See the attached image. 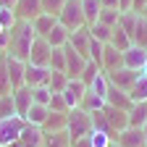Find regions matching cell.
Masks as SVG:
<instances>
[{
	"instance_id": "681fc988",
	"label": "cell",
	"mask_w": 147,
	"mask_h": 147,
	"mask_svg": "<svg viewBox=\"0 0 147 147\" xmlns=\"http://www.w3.org/2000/svg\"><path fill=\"white\" fill-rule=\"evenodd\" d=\"M142 134H144V142H147V123L142 126Z\"/></svg>"
},
{
	"instance_id": "8fae6325",
	"label": "cell",
	"mask_w": 147,
	"mask_h": 147,
	"mask_svg": "<svg viewBox=\"0 0 147 147\" xmlns=\"http://www.w3.org/2000/svg\"><path fill=\"white\" fill-rule=\"evenodd\" d=\"M108 79H110V84L113 87H118V89H131L134 87V82L139 79V71H131V68H118V71H113V74H108Z\"/></svg>"
},
{
	"instance_id": "ba28073f",
	"label": "cell",
	"mask_w": 147,
	"mask_h": 147,
	"mask_svg": "<svg viewBox=\"0 0 147 147\" xmlns=\"http://www.w3.org/2000/svg\"><path fill=\"white\" fill-rule=\"evenodd\" d=\"M63 50H66V76H68V79H79L82 71H84V66H87V58H84V55H79L68 42H66Z\"/></svg>"
},
{
	"instance_id": "83f0119b",
	"label": "cell",
	"mask_w": 147,
	"mask_h": 147,
	"mask_svg": "<svg viewBox=\"0 0 147 147\" xmlns=\"http://www.w3.org/2000/svg\"><path fill=\"white\" fill-rule=\"evenodd\" d=\"M110 45H113L116 50H121V53H123V50H129V47L134 45V40H131V37H129L121 26H113V34H110Z\"/></svg>"
},
{
	"instance_id": "74e56055",
	"label": "cell",
	"mask_w": 147,
	"mask_h": 147,
	"mask_svg": "<svg viewBox=\"0 0 147 147\" xmlns=\"http://www.w3.org/2000/svg\"><path fill=\"white\" fill-rule=\"evenodd\" d=\"M50 97H53L50 87H32V100L37 105H50Z\"/></svg>"
},
{
	"instance_id": "484cf974",
	"label": "cell",
	"mask_w": 147,
	"mask_h": 147,
	"mask_svg": "<svg viewBox=\"0 0 147 147\" xmlns=\"http://www.w3.org/2000/svg\"><path fill=\"white\" fill-rule=\"evenodd\" d=\"M68 34H71V32H68L63 24H55V26H53V32L45 37V40H47V45H50V47H63V45L68 42Z\"/></svg>"
},
{
	"instance_id": "ffe728a7",
	"label": "cell",
	"mask_w": 147,
	"mask_h": 147,
	"mask_svg": "<svg viewBox=\"0 0 147 147\" xmlns=\"http://www.w3.org/2000/svg\"><path fill=\"white\" fill-rule=\"evenodd\" d=\"M55 24H58V16H53V13H40L37 18H32V26H34L37 37H47Z\"/></svg>"
},
{
	"instance_id": "f6af8a7d",
	"label": "cell",
	"mask_w": 147,
	"mask_h": 147,
	"mask_svg": "<svg viewBox=\"0 0 147 147\" xmlns=\"http://www.w3.org/2000/svg\"><path fill=\"white\" fill-rule=\"evenodd\" d=\"M144 5H147V0H131V11H134V13H142Z\"/></svg>"
},
{
	"instance_id": "603a6c76",
	"label": "cell",
	"mask_w": 147,
	"mask_h": 147,
	"mask_svg": "<svg viewBox=\"0 0 147 147\" xmlns=\"http://www.w3.org/2000/svg\"><path fill=\"white\" fill-rule=\"evenodd\" d=\"M144 123H147V102H134L129 108V126L142 129Z\"/></svg>"
},
{
	"instance_id": "836d02e7",
	"label": "cell",
	"mask_w": 147,
	"mask_h": 147,
	"mask_svg": "<svg viewBox=\"0 0 147 147\" xmlns=\"http://www.w3.org/2000/svg\"><path fill=\"white\" fill-rule=\"evenodd\" d=\"M118 16H121V11H118V8H100L97 21H100V24H105V26H116V24H118Z\"/></svg>"
},
{
	"instance_id": "d590c367",
	"label": "cell",
	"mask_w": 147,
	"mask_h": 147,
	"mask_svg": "<svg viewBox=\"0 0 147 147\" xmlns=\"http://www.w3.org/2000/svg\"><path fill=\"white\" fill-rule=\"evenodd\" d=\"M89 142H92V147H110L116 139L110 137V134H105V131H97V129H92V131H89Z\"/></svg>"
},
{
	"instance_id": "4316f807",
	"label": "cell",
	"mask_w": 147,
	"mask_h": 147,
	"mask_svg": "<svg viewBox=\"0 0 147 147\" xmlns=\"http://www.w3.org/2000/svg\"><path fill=\"white\" fill-rule=\"evenodd\" d=\"M129 97L131 102H147V76L139 71V79L134 82V87L129 89Z\"/></svg>"
},
{
	"instance_id": "f35d334b",
	"label": "cell",
	"mask_w": 147,
	"mask_h": 147,
	"mask_svg": "<svg viewBox=\"0 0 147 147\" xmlns=\"http://www.w3.org/2000/svg\"><path fill=\"white\" fill-rule=\"evenodd\" d=\"M11 116H16L13 95H0V118H11Z\"/></svg>"
},
{
	"instance_id": "5b68a950",
	"label": "cell",
	"mask_w": 147,
	"mask_h": 147,
	"mask_svg": "<svg viewBox=\"0 0 147 147\" xmlns=\"http://www.w3.org/2000/svg\"><path fill=\"white\" fill-rule=\"evenodd\" d=\"M61 95H63L68 110L82 108V100H84V95H87V84H84L82 79H68V84H66V89L61 92Z\"/></svg>"
},
{
	"instance_id": "7c38bea8",
	"label": "cell",
	"mask_w": 147,
	"mask_h": 147,
	"mask_svg": "<svg viewBox=\"0 0 147 147\" xmlns=\"http://www.w3.org/2000/svg\"><path fill=\"white\" fill-rule=\"evenodd\" d=\"M116 144L118 147H147L142 129H131V126H126L123 131L116 134Z\"/></svg>"
},
{
	"instance_id": "4dcf8cb0",
	"label": "cell",
	"mask_w": 147,
	"mask_h": 147,
	"mask_svg": "<svg viewBox=\"0 0 147 147\" xmlns=\"http://www.w3.org/2000/svg\"><path fill=\"white\" fill-rule=\"evenodd\" d=\"M89 34H92V40H97V42L108 45V42H110V34H113V26H105V24L95 21V24L89 26Z\"/></svg>"
},
{
	"instance_id": "60d3db41",
	"label": "cell",
	"mask_w": 147,
	"mask_h": 147,
	"mask_svg": "<svg viewBox=\"0 0 147 147\" xmlns=\"http://www.w3.org/2000/svg\"><path fill=\"white\" fill-rule=\"evenodd\" d=\"M53 113H68V105H66V100H63V95L61 92H53V97H50V105H47Z\"/></svg>"
},
{
	"instance_id": "277c9868",
	"label": "cell",
	"mask_w": 147,
	"mask_h": 147,
	"mask_svg": "<svg viewBox=\"0 0 147 147\" xmlns=\"http://www.w3.org/2000/svg\"><path fill=\"white\" fill-rule=\"evenodd\" d=\"M26 121L21 116H11V118H0V147H11L18 137H21Z\"/></svg>"
},
{
	"instance_id": "f907efd6",
	"label": "cell",
	"mask_w": 147,
	"mask_h": 147,
	"mask_svg": "<svg viewBox=\"0 0 147 147\" xmlns=\"http://www.w3.org/2000/svg\"><path fill=\"white\" fill-rule=\"evenodd\" d=\"M142 74H144V76H147V61H144V66H142Z\"/></svg>"
},
{
	"instance_id": "1f68e13d",
	"label": "cell",
	"mask_w": 147,
	"mask_h": 147,
	"mask_svg": "<svg viewBox=\"0 0 147 147\" xmlns=\"http://www.w3.org/2000/svg\"><path fill=\"white\" fill-rule=\"evenodd\" d=\"M108 102L102 100V97H97V95H92V92L87 89V95H84V100H82V108L87 110V113H95V110H102Z\"/></svg>"
},
{
	"instance_id": "816d5d0a",
	"label": "cell",
	"mask_w": 147,
	"mask_h": 147,
	"mask_svg": "<svg viewBox=\"0 0 147 147\" xmlns=\"http://www.w3.org/2000/svg\"><path fill=\"white\" fill-rule=\"evenodd\" d=\"M142 16H144V18H147V5H144V11H142Z\"/></svg>"
},
{
	"instance_id": "2e32d148",
	"label": "cell",
	"mask_w": 147,
	"mask_h": 147,
	"mask_svg": "<svg viewBox=\"0 0 147 147\" xmlns=\"http://www.w3.org/2000/svg\"><path fill=\"white\" fill-rule=\"evenodd\" d=\"M102 113H105L110 129H113L116 134L123 131V129L129 126V110H121V108H110V105H105V108H102Z\"/></svg>"
},
{
	"instance_id": "9c48e42d",
	"label": "cell",
	"mask_w": 147,
	"mask_h": 147,
	"mask_svg": "<svg viewBox=\"0 0 147 147\" xmlns=\"http://www.w3.org/2000/svg\"><path fill=\"white\" fill-rule=\"evenodd\" d=\"M42 142H45V131H42L40 126L26 123L24 131H21V137H18L11 147H42Z\"/></svg>"
},
{
	"instance_id": "30bf717a",
	"label": "cell",
	"mask_w": 147,
	"mask_h": 147,
	"mask_svg": "<svg viewBox=\"0 0 147 147\" xmlns=\"http://www.w3.org/2000/svg\"><path fill=\"white\" fill-rule=\"evenodd\" d=\"M5 66H8V76H11L13 89H16V87H24L26 61H21V58H16V55H8V53H5Z\"/></svg>"
},
{
	"instance_id": "9a60e30c",
	"label": "cell",
	"mask_w": 147,
	"mask_h": 147,
	"mask_svg": "<svg viewBox=\"0 0 147 147\" xmlns=\"http://www.w3.org/2000/svg\"><path fill=\"white\" fill-rule=\"evenodd\" d=\"M32 102H34V100H32V87H26V84H24V87H16V89H13V105H16V116H21V118H24V116L29 113Z\"/></svg>"
},
{
	"instance_id": "4fadbf2b",
	"label": "cell",
	"mask_w": 147,
	"mask_h": 147,
	"mask_svg": "<svg viewBox=\"0 0 147 147\" xmlns=\"http://www.w3.org/2000/svg\"><path fill=\"white\" fill-rule=\"evenodd\" d=\"M118 68H123V53L121 50H116L113 45H105L102 47V71L105 74H113V71H118Z\"/></svg>"
},
{
	"instance_id": "d6a6232c",
	"label": "cell",
	"mask_w": 147,
	"mask_h": 147,
	"mask_svg": "<svg viewBox=\"0 0 147 147\" xmlns=\"http://www.w3.org/2000/svg\"><path fill=\"white\" fill-rule=\"evenodd\" d=\"M66 84H68L66 71H53V74H50V82H47L50 92H63V89H66Z\"/></svg>"
},
{
	"instance_id": "7bdbcfd3",
	"label": "cell",
	"mask_w": 147,
	"mask_h": 147,
	"mask_svg": "<svg viewBox=\"0 0 147 147\" xmlns=\"http://www.w3.org/2000/svg\"><path fill=\"white\" fill-rule=\"evenodd\" d=\"M97 71H100V66H97V63L87 61V66H84V71H82V76H79V79H82L84 84H89V82H92V76H95Z\"/></svg>"
},
{
	"instance_id": "e575fe53",
	"label": "cell",
	"mask_w": 147,
	"mask_h": 147,
	"mask_svg": "<svg viewBox=\"0 0 147 147\" xmlns=\"http://www.w3.org/2000/svg\"><path fill=\"white\" fill-rule=\"evenodd\" d=\"M63 47H53V55H50V68L53 71H66V50Z\"/></svg>"
},
{
	"instance_id": "d6986e66",
	"label": "cell",
	"mask_w": 147,
	"mask_h": 147,
	"mask_svg": "<svg viewBox=\"0 0 147 147\" xmlns=\"http://www.w3.org/2000/svg\"><path fill=\"white\" fill-rule=\"evenodd\" d=\"M105 102H108L110 108H121V110H129V108L134 105L131 97H129V92H126V89H118V87H113V84H110V89H108Z\"/></svg>"
},
{
	"instance_id": "8d00e7d4",
	"label": "cell",
	"mask_w": 147,
	"mask_h": 147,
	"mask_svg": "<svg viewBox=\"0 0 147 147\" xmlns=\"http://www.w3.org/2000/svg\"><path fill=\"white\" fill-rule=\"evenodd\" d=\"M102 42H97V40H89V53H87V61H92V63H97L100 68H102Z\"/></svg>"
},
{
	"instance_id": "f546056e",
	"label": "cell",
	"mask_w": 147,
	"mask_h": 147,
	"mask_svg": "<svg viewBox=\"0 0 147 147\" xmlns=\"http://www.w3.org/2000/svg\"><path fill=\"white\" fill-rule=\"evenodd\" d=\"M100 0H82V13H84V21L87 26H92L97 21V16H100Z\"/></svg>"
},
{
	"instance_id": "7a4b0ae2",
	"label": "cell",
	"mask_w": 147,
	"mask_h": 147,
	"mask_svg": "<svg viewBox=\"0 0 147 147\" xmlns=\"http://www.w3.org/2000/svg\"><path fill=\"white\" fill-rule=\"evenodd\" d=\"M66 131H68L71 142H74V139H82V137H89V131H92V116L87 113L84 108H74V110H68Z\"/></svg>"
},
{
	"instance_id": "c3c4849f",
	"label": "cell",
	"mask_w": 147,
	"mask_h": 147,
	"mask_svg": "<svg viewBox=\"0 0 147 147\" xmlns=\"http://www.w3.org/2000/svg\"><path fill=\"white\" fill-rule=\"evenodd\" d=\"M18 0H0V8H16Z\"/></svg>"
},
{
	"instance_id": "44dd1931",
	"label": "cell",
	"mask_w": 147,
	"mask_h": 147,
	"mask_svg": "<svg viewBox=\"0 0 147 147\" xmlns=\"http://www.w3.org/2000/svg\"><path fill=\"white\" fill-rule=\"evenodd\" d=\"M87 89L92 92V95H97V97H108V89H110V79H108V74L100 68L97 74H95V76H92V82L87 84Z\"/></svg>"
},
{
	"instance_id": "d4e9b609",
	"label": "cell",
	"mask_w": 147,
	"mask_h": 147,
	"mask_svg": "<svg viewBox=\"0 0 147 147\" xmlns=\"http://www.w3.org/2000/svg\"><path fill=\"white\" fill-rule=\"evenodd\" d=\"M66 121H68V113H53V110H50L47 121L42 123V131L45 134H50V131H63V129H66Z\"/></svg>"
},
{
	"instance_id": "52a82bcc",
	"label": "cell",
	"mask_w": 147,
	"mask_h": 147,
	"mask_svg": "<svg viewBox=\"0 0 147 147\" xmlns=\"http://www.w3.org/2000/svg\"><path fill=\"white\" fill-rule=\"evenodd\" d=\"M50 74H53V68H50V66H34V63H26V76H24V84H26V87H47Z\"/></svg>"
},
{
	"instance_id": "b9f144b4",
	"label": "cell",
	"mask_w": 147,
	"mask_h": 147,
	"mask_svg": "<svg viewBox=\"0 0 147 147\" xmlns=\"http://www.w3.org/2000/svg\"><path fill=\"white\" fill-rule=\"evenodd\" d=\"M66 0H42V13H53V16H58L61 8H63Z\"/></svg>"
},
{
	"instance_id": "ab89813d",
	"label": "cell",
	"mask_w": 147,
	"mask_h": 147,
	"mask_svg": "<svg viewBox=\"0 0 147 147\" xmlns=\"http://www.w3.org/2000/svg\"><path fill=\"white\" fill-rule=\"evenodd\" d=\"M16 24H18L16 11L13 8H0V26H3V29H13Z\"/></svg>"
},
{
	"instance_id": "ee69618b",
	"label": "cell",
	"mask_w": 147,
	"mask_h": 147,
	"mask_svg": "<svg viewBox=\"0 0 147 147\" xmlns=\"http://www.w3.org/2000/svg\"><path fill=\"white\" fill-rule=\"evenodd\" d=\"M8 45H11V29H5L3 34H0V53H5Z\"/></svg>"
},
{
	"instance_id": "f1b7e54d",
	"label": "cell",
	"mask_w": 147,
	"mask_h": 147,
	"mask_svg": "<svg viewBox=\"0 0 147 147\" xmlns=\"http://www.w3.org/2000/svg\"><path fill=\"white\" fill-rule=\"evenodd\" d=\"M42 147H71V137L66 129L63 131H50V134H45Z\"/></svg>"
},
{
	"instance_id": "ac0fdd59",
	"label": "cell",
	"mask_w": 147,
	"mask_h": 147,
	"mask_svg": "<svg viewBox=\"0 0 147 147\" xmlns=\"http://www.w3.org/2000/svg\"><path fill=\"white\" fill-rule=\"evenodd\" d=\"M144 61H147V50H144V47L131 45L129 50H123V66H126V68H131V71H142Z\"/></svg>"
},
{
	"instance_id": "5bb4252c",
	"label": "cell",
	"mask_w": 147,
	"mask_h": 147,
	"mask_svg": "<svg viewBox=\"0 0 147 147\" xmlns=\"http://www.w3.org/2000/svg\"><path fill=\"white\" fill-rule=\"evenodd\" d=\"M13 11L18 16V21H32L42 13V0H18Z\"/></svg>"
},
{
	"instance_id": "8992f818",
	"label": "cell",
	"mask_w": 147,
	"mask_h": 147,
	"mask_svg": "<svg viewBox=\"0 0 147 147\" xmlns=\"http://www.w3.org/2000/svg\"><path fill=\"white\" fill-rule=\"evenodd\" d=\"M50 55H53V47L47 45V40H45V37H34L32 53H29V61H26V63H34V66H50Z\"/></svg>"
},
{
	"instance_id": "f5cc1de1",
	"label": "cell",
	"mask_w": 147,
	"mask_h": 147,
	"mask_svg": "<svg viewBox=\"0 0 147 147\" xmlns=\"http://www.w3.org/2000/svg\"><path fill=\"white\" fill-rule=\"evenodd\" d=\"M110 147H118V144H116V142H113V144H110Z\"/></svg>"
},
{
	"instance_id": "6da1fadb",
	"label": "cell",
	"mask_w": 147,
	"mask_h": 147,
	"mask_svg": "<svg viewBox=\"0 0 147 147\" xmlns=\"http://www.w3.org/2000/svg\"><path fill=\"white\" fill-rule=\"evenodd\" d=\"M34 26L32 21H18L11 29V45H8V55H16L21 61H29V53H32V42H34Z\"/></svg>"
},
{
	"instance_id": "e0dca14e",
	"label": "cell",
	"mask_w": 147,
	"mask_h": 147,
	"mask_svg": "<svg viewBox=\"0 0 147 147\" xmlns=\"http://www.w3.org/2000/svg\"><path fill=\"white\" fill-rule=\"evenodd\" d=\"M89 40H92L89 26H82V29H76V32L68 34V45L76 50L79 55H84V58H87V53H89Z\"/></svg>"
},
{
	"instance_id": "7dc6e473",
	"label": "cell",
	"mask_w": 147,
	"mask_h": 147,
	"mask_svg": "<svg viewBox=\"0 0 147 147\" xmlns=\"http://www.w3.org/2000/svg\"><path fill=\"white\" fill-rule=\"evenodd\" d=\"M100 5H102V8H118L121 0H100ZM118 11H121V8H118Z\"/></svg>"
},
{
	"instance_id": "3957f363",
	"label": "cell",
	"mask_w": 147,
	"mask_h": 147,
	"mask_svg": "<svg viewBox=\"0 0 147 147\" xmlns=\"http://www.w3.org/2000/svg\"><path fill=\"white\" fill-rule=\"evenodd\" d=\"M58 24H63L68 32H76V29L87 26L84 13H82V0H66L61 13H58Z\"/></svg>"
},
{
	"instance_id": "bcb514c9",
	"label": "cell",
	"mask_w": 147,
	"mask_h": 147,
	"mask_svg": "<svg viewBox=\"0 0 147 147\" xmlns=\"http://www.w3.org/2000/svg\"><path fill=\"white\" fill-rule=\"evenodd\" d=\"M71 147H92V142H89V137H82V139H74Z\"/></svg>"
},
{
	"instance_id": "cb8c5ba5",
	"label": "cell",
	"mask_w": 147,
	"mask_h": 147,
	"mask_svg": "<svg viewBox=\"0 0 147 147\" xmlns=\"http://www.w3.org/2000/svg\"><path fill=\"white\" fill-rule=\"evenodd\" d=\"M137 24H139V13H134V11H121L118 24H116V26H121V29L134 40V34H137Z\"/></svg>"
},
{
	"instance_id": "7402d4cb",
	"label": "cell",
	"mask_w": 147,
	"mask_h": 147,
	"mask_svg": "<svg viewBox=\"0 0 147 147\" xmlns=\"http://www.w3.org/2000/svg\"><path fill=\"white\" fill-rule=\"evenodd\" d=\"M47 116H50V108H47V105H37V102H32L29 113L24 116V121L32 123V126H40V129H42V123L47 121Z\"/></svg>"
}]
</instances>
